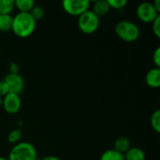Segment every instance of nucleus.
<instances>
[{"label": "nucleus", "mask_w": 160, "mask_h": 160, "mask_svg": "<svg viewBox=\"0 0 160 160\" xmlns=\"http://www.w3.org/2000/svg\"><path fill=\"white\" fill-rule=\"evenodd\" d=\"M152 28H153V33L157 38H160V16H158L153 22Z\"/></svg>", "instance_id": "21"}, {"label": "nucleus", "mask_w": 160, "mask_h": 160, "mask_svg": "<svg viewBox=\"0 0 160 160\" xmlns=\"http://www.w3.org/2000/svg\"><path fill=\"white\" fill-rule=\"evenodd\" d=\"M4 81L6 82V83L8 86L9 93L20 95L24 88V81H23L22 77L21 75H19V73L18 74L8 73L5 77Z\"/></svg>", "instance_id": "8"}, {"label": "nucleus", "mask_w": 160, "mask_h": 160, "mask_svg": "<svg viewBox=\"0 0 160 160\" xmlns=\"http://www.w3.org/2000/svg\"><path fill=\"white\" fill-rule=\"evenodd\" d=\"M2 99H3L2 107L4 108L6 112H8L9 114H15L21 110L22 100H21L19 95L8 93Z\"/></svg>", "instance_id": "7"}, {"label": "nucleus", "mask_w": 160, "mask_h": 160, "mask_svg": "<svg viewBox=\"0 0 160 160\" xmlns=\"http://www.w3.org/2000/svg\"><path fill=\"white\" fill-rule=\"evenodd\" d=\"M153 5H154V7H155V8L160 12V0H156L154 3H153Z\"/></svg>", "instance_id": "26"}, {"label": "nucleus", "mask_w": 160, "mask_h": 160, "mask_svg": "<svg viewBox=\"0 0 160 160\" xmlns=\"http://www.w3.org/2000/svg\"><path fill=\"white\" fill-rule=\"evenodd\" d=\"M31 14V16L33 17V19L37 22L40 19H42L45 15V10L41 6L38 5H35L34 8L31 9V11L29 12Z\"/></svg>", "instance_id": "19"}, {"label": "nucleus", "mask_w": 160, "mask_h": 160, "mask_svg": "<svg viewBox=\"0 0 160 160\" xmlns=\"http://www.w3.org/2000/svg\"><path fill=\"white\" fill-rule=\"evenodd\" d=\"M12 26V16L0 14V32H8Z\"/></svg>", "instance_id": "16"}, {"label": "nucleus", "mask_w": 160, "mask_h": 160, "mask_svg": "<svg viewBox=\"0 0 160 160\" xmlns=\"http://www.w3.org/2000/svg\"><path fill=\"white\" fill-rule=\"evenodd\" d=\"M91 2L89 0H65L62 2L63 9L71 16H81L89 10Z\"/></svg>", "instance_id": "5"}, {"label": "nucleus", "mask_w": 160, "mask_h": 160, "mask_svg": "<svg viewBox=\"0 0 160 160\" xmlns=\"http://www.w3.org/2000/svg\"><path fill=\"white\" fill-rule=\"evenodd\" d=\"M100 160H125L123 154L117 152L114 149H110L102 153Z\"/></svg>", "instance_id": "14"}, {"label": "nucleus", "mask_w": 160, "mask_h": 160, "mask_svg": "<svg viewBox=\"0 0 160 160\" xmlns=\"http://www.w3.org/2000/svg\"><path fill=\"white\" fill-rule=\"evenodd\" d=\"M19 72V67L15 63H11L9 65V73L11 74H18Z\"/></svg>", "instance_id": "24"}, {"label": "nucleus", "mask_w": 160, "mask_h": 160, "mask_svg": "<svg viewBox=\"0 0 160 160\" xmlns=\"http://www.w3.org/2000/svg\"><path fill=\"white\" fill-rule=\"evenodd\" d=\"M14 8V0H0V14L10 15Z\"/></svg>", "instance_id": "15"}, {"label": "nucleus", "mask_w": 160, "mask_h": 160, "mask_svg": "<svg viewBox=\"0 0 160 160\" xmlns=\"http://www.w3.org/2000/svg\"><path fill=\"white\" fill-rule=\"evenodd\" d=\"M15 8L20 10V12H30L31 9L36 5L33 0H15Z\"/></svg>", "instance_id": "13"}, {"label": "nucleus", "mask_w": 160, "mask_h": 160, "mask_svg": "<svg viewBox=\"0 0 160 160\" xmlns=\"http://www.w3.org/2000/svg\"><path fill=\"white\" fill-rule=\"evenodd\" d=\"M114 32L120 39L126 42L136 41L141 34L139 26L135 22L128 20L118 22L114 27Z\"/></svg>", "instance_id": "2"}, {"label": "nucleus", "mask_w": 160, "mask_h": 160, "mask_svg": "<svg viewBox=\"0 0 160 160\" xmlns=\"http://www.w3.org/2000/svg\"><path fill=\"white\" fill-rule=\"evenodd\" d=\"M111 8L108 4L107 0H99L94 3L93 6V12L100 19L101 17L107 15V13L110 11Z\"/></svg>", "instance_id": "10"}, {"label": "nucleus", "mask_w": 160, "mask_h": 160, "mask_svg": "<svg viewBox=\"0 0 160 160\" xmlns=\"http://www.w3.org/2000/svg\"><path fill=\"white\" fill-rule=\"evenodd\" d=\"M153 62L157 68H160V47H158L153 53Z\"/></svg>", "instance_id": "23"}, {"label": "nucleus", "mask_w": 160, "mask_h": 160, "mask_svg": "<svg viewBox=\"0 0 160 160\" xmlns=\"http://www.w3.org/2000/svg\"><path fill=\"white\" fill-rule=\"evenodd\" d=\"M99 23V18L90 9L78 17V26L80 30L87 35L95 33L98 29Z\"/></svg>", "instance_id": "4"}, {"label": "nucleus", "mask_w": 160, "mask_h": 160, "mask_svg": "<svg viewBox=\"0 0 160 160\" xmlns=\"http://www.w3.org/2000/svg\"><path fill=\"white\" fill-rule=\"evenodd\" d=\"M38 153L33 144L27 142H20L11 148L8 160H37Z\"/></svg>", "instance_id": "3"}, {"label": "nucleus", "mask_w": 160, "mask_h": 160, "mask_svg": "<svg viewBox=\"0 0 160 160\" xmlns=\"http://www.w3.org/2000/svg\"><path fill=\"white\" fill-rule=\"evenodd\" d=\"M2 103H3V99H2V98H0V108L2 107Z\"/></svg>", "instance_id": "27"}, {"label": "nucleus", "mask_w": 160, "mask_h": 160, "mask_svg": "<svg viewBox=\"0 0 160 160\" xmlns=\"http://www.w3.org/2000/svg\"><path fill=\"white\" fill-rule=\"evenodd\" d=\"M22 135V130L20 128H16V129H14V130H12L11 132L8 133V142L12 143V144H17L18 142H21Z\"/></svg>", "instance_id": "17"}, {"label": "nucleus", "mask_w": 160, "mask_h": 160, "mask_svg": "<svg viewBox=\"0 0 160 160\" xmlns=\"http://www.w3.org/2000/svg\"><path fill=\"white\" fill-rule=\"evenodd\" d=\"M145 82L148 86L152 88H158L160 86V69L154 68L150 69L145 75Z\"/></svg>", "instance_id": "9"}, {"label": "nucleus", "mask_w": 160, "mask_h": 160, "mask_svg": "<svg viewBox=\"0 0 160 160\" xmlns=\"http://www.w3.org/2000/svg\"><path fill=\"white\" fill-rule=\"evenodd\" d=\"M0 160H8L7 158H3V157H0Z\"/></svg>", "instance_id": "28"}, {"label": "nucleus", "mask_w": 160, "mask_h": 160, "mask_svg": "<svg viewBox=\"0 0 160 160\" xmlns=\"http://www.w3.org/2000/svg\"><path fill=\"white\" fill-rule=\"evenodd\" d=\"M36 26L37 22L28 12H19L12 17L11 31L19 38H28L35 32Z\"/></svg>", "instance_id": "1"}, {"label": "nucleus", "mask_w": 160, "mask_h": 160, "mask_svg": "<svg viewBox=\"0 0 160 160\" xmlns=\"http://www.w3.org/2000/svg\"><path fill=\"white\" fill-rule=\"evenodd\" d=\"M107 1H108V4H109L110 8H114V9L124 8L128 5L127 0H107Z\"/></svg>", "instance_id": "20"}, {"label": "nucleus", "mask_w": 160, "mask_h": 160, "mask_svg": "<svg viewBox=\"0 0 160 160\" xmlns=\"http://www.w3.org/2000/svg\"><path fill=\"white\" fill-rule=\"evenodd\" d=\"M41 160H61L59 158L55 157V156H47V157H44Z\"/></svg>", "instance_id": "25"}, {"label": "nucleus", "mask_w": 160, "mask_h": 160, "mask_svg": "<svg viewBox=\"0 0 160 160\" xmlns=\"http://www.w3.org/2000/svg\"><path fill=\"white\" fill-rule=\"evenodd\" d=\"M125 160H145V153L139 147H130L124 155Z\"/></svg>", "instance_id": "11"}, {"label": "nucleus", "mask_w": 160, "mask_h": 160, "mask_svg": "<svg viewBox=\"0 0 160 160\" xmlns=\"http://www.w3.org/2000/svg\"><path fill=\"white\" fill-rule=\"evenodd\" d=\"M8 93H9V90H8V86L6 83V82L4 80L0 81V98L6 97Z\"/></svg>", "instance_id": "22"}, {"label": "nucleus", "mask_w": 160, "mask_h": 160, "mask_svg": "<svg viewBox=\"0 0 160 160\" xmlns=\"http://www.w3.org/2000/svg\"><path fill=\"white\" fill-rule=\"evenodd\" d=\"M151 127L153 128V129L157 132H160V111L157 110L156 112H153L152 116H151Z\"/></svg>", "instance_id": "18"}, {"label": "nucleus", "mask_w": 160, "mask_h": 160, "mask_svg": "<svg viewBox=\"0 0 160 160\" xmlns=\"http://www.w3.org/2000/svg\"><path fill=\"white\" fill-rule=\"evenodd\" d=\"M130 147V141L127 137H119L114 142V150L123 155H125Z\"/></svg>", "instance_id": "12"}, {"label": "nucleus", "mask_w": 160, "mask_h": 160, "mask_svg": "<svg viewBox=\"0 0 160 160\" xmlns=\"http://www.w3.org/2000/svg\"><path fill=\"white\" fill-rule=\"evenodd\" d=\"M138 18L142 22H153L158 16L159 12L155 8L153 3L150 2H143L140 4L137 8L136 10Z\"/></svg>", "instance_id": "6"}]
</instances>
